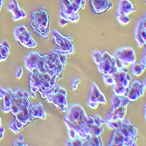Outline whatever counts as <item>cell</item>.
<instances>
[{
    "mask_svg": "<svg viewBox=\"0 0 146 146\" xmlns=\"http://www.w3.org/2000/svg\"><path fill=\"white\" fill-rule=\"evenodd\" d=\"M52 35H53V41L57 45L55 50L66 56H69L75 53V46L69 36H63L57 30L52 31Z\"/></svg>",
    "mask_w": 146,
    "mask_h": 146,
    "instance_id": "7c38bea8",
    "label": "cell"
},
{
    "mask_svg": "<svg viewBox=\"0 0 146 146\" xmlns=\"http://www.w3.org/2000/svg\"><path fill=\"white\" fill-rule=\"evenodd\" d=\"M60 1L61 5L59 19L60 26H64L68 23L77 22L80 18V10L85 8V0H60Z\"/></svg>",
    "mask_w": 146,
    "mask_h": 146,
    "instance_id": "277c9868",
    "label": "cell"
},
{
    "mask_svg": "<svg viewBox=\"0 0 146 146\" xmlns=\"http://www.w3.org/2000/svg\"><path fill=\"white\" fill-rule=\"evenodd\" d=\"M24 127H25V125L22 122H20L19 121H18L16 118H15V120L13 122H10V124H9V128L11 129L12 130V132L15 133V134H18L20 131L24 129Z\"/></svg>",
    "mask_w": 146,
    "mask_h": 146,
    "instance_id": "4316f807",
    "label": "cell"
},
{
    "mask_svg": "<svg viewBox=\"0 0 146 146\" xmlns=\"http://www.w3.org/2000/svg\"><path fill=\"white\" fill-rule=\"evenodd\" d=\"M131 66V73L136 76H140L143 74V72L146 68V48L144 46V49L143 52L142 59L138 62H134Z\"/></svg>",
    "mask_w": 146,
    "mask_h": 146,
    "instance_id": "d4e9b609",
    "label": "cell"
},
{
    "mask_svg": "<svg viewBox=\"0 0 146 146\" xmlns=\"http://www.w3.org/2000/svg\"><path fill=\"white\" fill-rule=\"evenodd\" d=\"M22 75H23V69H22L21 67L18 66L17 67V69H16V72H15V76H16L17 79H20L22 76Z\"/></svg>",
    "mask_w": 146,
    "mask_h": 146,
    "instance_id": "1f68e13d",
    "label": "cell"
},
{
    "mask_svg": "<svg viewBox=\"0 0 146 146\" xmlns=\"http://www.w3.org/2000/svg\"><path fill=\"white\" fill-rule=\"evenodd\" d=\"M107 100L102 94V92L99 89L98 86L95 82L91 84L87 100V104L91 109H96L99 104H106Z\"/></svg>",
    "mask_w": 146,
    "mask_h": 146,
    "instance_id": "e0dca14e",
    "label": "cell"
},
{
    "mask_svg": "<svg viewBox=\"0 0 146 146\" xmlns=\"http://www.w3.org/2000/svg\"><path fill=\"white\" fill-rule=\"evenodd\" d=\"M130 100L126 96H118L115 95L111 97V110L107 114L105 122H116L122 120L127 112V106L130 104Z\"/></svg>",
    "mask_w": 146,
    "mask_h": 146,
    "instance_id": "9c48e42d",
    "label": "cell"
},
{
    "mask_svg": "<svg viewBox=\"0 0 146 146\" xmlns=\"http://www.w3.org/2000/svg\"><path fill=\"white\" fill-rule=\"evenodd\" d=\"M102 140L101 137H95V136H88L86 139L83 146H102Z\"/></svg>",
    "mask_w": 146,
    "mask_h": 146,
    "instance_id": "484cf974",
    "label": "cell"
},
{
    "mask_svg": "<svg viewBox=\"0 0 146 146\" xmlns=\"http://www.w3.org/2000/svg\"><path fill=\"white\" fill-rule=\"evenodd\" d=\"M10 54V47L5 46L4 45L0 46V61H4L7 59L8 55Z\"/></svg>",
    "mask_w": 146,
    "mask_h": 146,
    "instance_id": "f1b7e54d",
    "label": "cell"
},
{
    "mask_svg": "<svg viewBox=\"0 0 146 146\" xmlns=\"http://www.w3.org/2000/svg\"><path fill=\"white\" fill-rule=\"evenodd\" d=\"M14 37L15 39L26 48H33L37 46V42L33 39L27 28L23 25L17 26L14 28Z\"/></svg>",
    "mask_w": 146,
    "mask_h": 146,
    "instance_id": "9a60e30c",
    "label": "cell"
},
{
    "mask_svg": "<svg viewBox=\"0 0 146 146\" xmlns=\"http://www.w3.org/2000/svg\"><path fill=\"white\" fill-rule=\"evenodd\" d=\"M136 9L130 0H119L117 10V19L121 25H127L130 22L129 15L135 12Z\"/></svg>",
    "mask_w": 146,
    "mask_h": 146,
    "instance_id": "5bb4252c",
    "label": "cell"
},
{
    "mask_svg": "<svg viewBox=\"0 0 146 146\" xmlns=\"http://www.w3.org/2000/svg\"><path fill=\"white\" fill-rule=\"evenodd\" d=\"M40 96L48 102L53 104L55 108L59 109L60 112H66L67 110V91L65 88L55 84L51 89L41 94Z\"/></svg>",
    "mask_w": 146,
    "mask_h": 146,
    "instance_id": "ba28073f",
    "label": "cell"
},
{
    "mask_svg": "<svg viewBox=\"0 0 146 146\" xmlns=\"http://www.w3.org/2000/svg\"><path fill=\"white\" fill-rule=\"evenodd\" d=\"M90 4L95 14H102L113 7L111 0H90Z\"/></svg>",
    "mask_w": 146,
    "mask_h": 146,
    "instance_id": "44dd1931",
    "label": "cell"
},
{
    "mask_svg": "<svg viewBox=\"0 0 146 146\" xmlns=\"http://www.w3.org/2000/svg\"><path fill=\"white\" fill-rule=\"evenodd\" d=\"M84 131L88 136L101 137L103 132L102 119L99 115L88 116L84 124Z\"/></svg>",
    "mask_w": 146,
    "mask_h": 146,
    "instance_id": "4fadbf2b",
    "label": "cell"
},
{
    "mask_svg": "<svg viewBox=\"0 0 146 146\" xmlns=\"http://www.w3.org/2000/svg\"><path fill=\"white\" fill-rule=\"evenodd\" d=\"M81 83V79L79 77H75L71 81V86H72V89L73 90H76L78 88V85Z\"/></svg>",
    "mask_w": 146,
    "mask_h": 146,
    "instance_id": "4dcf8cb0",
    "label": "cell"
},
{
    "mask_svg": "<svg viewBox=\"0 0 146 146\" xmlns=\"http://www.w3.org/2000/svg\"><path fill=\"white\" fill-rule=\"evenodd\" d=\"M8 11H10L12 13V18L13 20H19L26 17V13L22 8H20L18 5V3L17 0H12L7 5Z\"/></svg>",
    "mask_w": 146,
    "mask_h": 146,
    "instance_id": "cb8c5ba5",
    "label": "cell"
},
{
    "mask_svg": "<svg viewBox=\"0 0 146 146\" xmlns=\"http://www.w3.org/2000/svg\"><path fill=\"white\" fill-rule=\"evenodd\" d=\"M116 60L117 67L119 69L127 68L136 61V54L133 48L124 46L117 49L112 55Z\"/></svg>",
    "mask_w": 146,
    "mask_h": 146,
    "instance_id": "8fae6325",
    "label": "cell"
},
{
    "mask_svg": "<svg viewBox=\"0 0 146 146\" xmlns=\"http://www.w3.org/2000/svg\"><path fill=\"white\" fill-rule=\"evenodd\" d=\"M143 116H144V120H145V105H144V109H143Z\"/></svg>",
    "mask_w": 146,
    "mask_h": 146,
    "instance_id": "e575fe53",
    "label": "cell"
},
{
    "mask_svg": "<svg viewBox=\"0 0 146 146\" xmlns=\"http://www.w3.org/2000/svg\"><path fill=\"white\" fill-rule=\"evenodd\" d=\"M85 141L81 138L75 137V138H69L66 141L65 145L66 146H83Z\"/></svg>",
    "mask_w": 146,
    "mask_h": 146,
    "instance_id": "83f0119b",
    "label": "cell"
},
{
    "mask_svg": "<svg viewBox=\"0 0 146 146\" xmlns=\"http://www.w3.org/2000/svg\"><path fill=\"white\" fill-rule=\"evenodd\" d=\"M37 118L42 120H45L46 118V113L40 101H38L36 104H32V108H31L30 111V122H32Z\"/></svg>",
    "mask_w": 146,
    "mask_h": 146,
    "instance_id": "7402d4cb",
    "label": "cell"
},
{
    "mask_svg": "<svg viewBox=\"0 0 146 146\" xmlns=\"http://www.w3.org/2000/svg\"><path fill=\"white\" fill-rule=\"evenodd\" d=\"M4 135H5V128L3 127V125L0 127V140H1L4 137Z\"/></svg>",
    "mask_w": 146,
    "mask_h": 146,
    "instance_id": "d6a6232c",
    "label": "cell"
},
{
    "mask_svg": "<svg viewBox=\"0 0 146 146\" xmlns=\"http://www.w3.org/2000/svg\"><path fill=\"white\" fill-rule=\"evenodd\" d=\"M12 89L10 88H4L0 87V99L3 100V107L2 110L4 113L10 112L12 103Z\"/></svg>",
    "mask_w": 146,
    "mask_h": 146,
    "instance_id": "603a6c76",
    "label": "cell"
},
{
    "mask_svg": "<svg viewBox=\"0 0 146 146\" xmlns=\"http://www.w3.org/2000/svg\"><path fill=\"white\" fill-rule=\"evenodd\" d=\"M3 2H4V0H0V11H1V8L3 6Z\"/></svg>",
    "mask_w": 146,
    "mask_h": 146,
    "instance_id": "836d02e7",
    "label": "cell"
},
{
    "mask_svg": "<svg viewBox=\"0 0 146 146\" xmlns=\"http://www.w3.org/2000/svg\"><path fill=\"white\" fill-rule=\"evenodd\" d=\"M0 46H1V43H0Z\"/></svg>",
    "mask_w": 146,
    "mask_h": 146,
    "instance_id": "d590c367",
    "label": "cell"
},
{
    "mask_svg": "<svg viewBox=\"0 0 146 146\" xmlns=\"http://www.w3.org/2000/svg\"><path fill=\"white\" fill-rule=\"evenodd\" d=\"M137 129L126 117L117 129H114L109 137V146H136L137 145Z\"/></svg>",
    "mask_w": 146,
    "mask_h": 146,
    "instance_id": "3957f363",
    "label": "cell"
},
{
    "mask_svg": "<svg viewBox=\"0 0 146 146\" xmlns=\"http://www.w3.org/2000/svg\"><path fill=\"white\" fill-rule=\"evenodd\" d=\"M92 57L101 76H111L118 70L114 57L107 51L95 50L92 53Z\"/></svg>",
    "mask_w": 146,
    "mask_h": 146,
    "instance_id": "52a82bcc",
    "label": "cell"
},
{
    "mask_svg": "<svg viewBox=\"0 0 146 146\" xmlns=\"http://www.w3.org/2000/svg\"><path fill=\"white\" fill-rule=\"evenodd\" d=\"M113 83L110 85L115 95L126 96L128 87L130 83L131 77L129 75L127 68H122L117 70L112 75Z\"/></svg>",
    "mask_w": 146,
    "mask_h": 146,
    "instance_id": "30bf717a",
    "label": "cell"
},
{
    "mask_svg": "<svg viewBox=\"0 0 146 146\" xmlns=\"http://www.w3.org/2000/svg\"><path fill=\"white\" fill-rule=\"evenodd\" d=\"M30 25L37 35L44 39H48L50 32V18L47 10L45 7H40L39 10L31 12Z\"/></svg>",
    "mask_w": 146,
    "mask_h": 146,
    "instance_id": "8992f818",
    "label": "cell"
},
{
    "mask_svg": "<svg viewBox=\"0 0 146 146\" xmlns=\"http://www.w3.org/2000/svg\"><path fill=\"white\" fill-rule=\"evenodd\" d=\"M59 80L57 76L50 75L46 73H41L37 70L30 72L29 77V85L31 89V96L33 98L36 96V93L43 94L49 89H51Z\"/></svg>",
    "mask_w": 146,
    "mask_h": 146,
    "instance_id": "5b68a950",
    "label": "cell"
},
{
    "mask_svg": "<svg viewBox=\"0 0 146 146\" xmlns=\"http://www.w3.org/2000/svg\"><path fill=\"white\" fill-rule=\"evenodd\" d=\"M64 122L67 126L69 138L79 137L86 141L88 135L84 131V124L87 119V114L80 104H72L66 111Z\"/></svg>",
    "mask_w": 146,
    "mask_h": 146,
    "instance_id": "7a4b0ae2",
    "label": "cell"
},
{
    "mask_svg": "<svg viewBox=\"0 0 146 146\" xmlns=\"http://www.w3.org/2000/svg\"><path fill=\"white\" fill-rule=\"evenodd\" d=\"M67 60V56L61 54L57 50H50L46 54L32 52L25 57V66L29 72L37 70L60 79Z\"/></svg>",
    "mask_w": 146,
    "mask_h": 146,
    "instance_id": "6da1fadb",
    "label": "cell"
},
{
    "mask_svg": "<svg viewBox=\"0 0 146 146\" xmlns=\"http://www.w3.org/2000/svg\"><path fill=\"white\" fill-rule=\"evenodd\" d=\"M146 15L144 14L137 23L136 24L134 30V37L138 47L144 46L146 45Z\"/></svg>",
    "mask_w": 146,
    "mask_h": 146,
    "instance_id": "d6986e66",
    "label": "cell"
},
{
    "mask_svg": "<svg viewBox=\"0 0 146 146\" xmlns=\"http://www.w3.org/2000/svg\"><path fill=\"white\" fill-rule=\"evenodd\" d=\"M26 93H27L26 90L20 89V88H17L15 91H12V103H11L10 112L12 113L13 117H15L17 113L18 112L19 108L21 106Z\"/></svg>",
    "mask_w": 146,
    "mask_h": 146,
    "instance_id": "ffe728a7",
    "label": "cell"
},
{
    "mask_svg": "<svg viewBox=\"0 0 146 146\" xmlns=\"http://www.w3.org/2000/svg\"><path fill=\"white\" fill-rule=\"evenodd\" d=\"M12 145H13V146H27L28 144L23 142V136H22L21 134H20V135L18 136V138L16 139V140L12 143Z\"/></svg>",
    "mask_w": 146,
    "mask_h": 146,
    "instance_id": "f546056e",
    "label": "cell"
},
{
    "mask_svg": "<svg viewBox=\"0 0 146 146\" xmlns=\"http://www.w3.org/2000/svg\"><path fill=\"white\" fill-rule=\"evenodd\" d=\"M144 1H145V0H144Z\"/></svg>",
    "mask_w": 146,
    "mask_h": 146,
    "instance_id": "8d00e7d4",
    "label": "cell"
},
{
    "mask_svg": "<svg viewBox=\"0 0 146 146\" xmlns=\"http://www.w3.org/2000/svg\"><path fill=\"white\" fill-rule=\"evenodd\" d=\"M145 88H146L145 79L142 81H139L137 80L130 81L126 93V97L130 100V102L137 101L141 97H143V93L145 91Z\"/></svg>",
    "mask_w": 146,
    "mask_h": 146,
    "instance_id": "2e32d148",
    "label": "cell"
},
{
    "mask_svg": "<svg viewBox=\"0 0 146 146\" xmlns=\"http://www.w3.org/2000/svg\"><path fill=\"white\" fill-rule=\"evenodd\" d=\"M31 108H32V102L29 100V94L28 92L26 94V96L24 97L23 102L21 104V106L19 108L18 112L17 113V115L15 116V118L19 121L20 122H22L25 126L30 122V111H31Z\"/></svg>",
    "mask_w": 146,
    "mask_h": 146,
    "instance_id": "ac0fdd59",
    "label": "cell"
}]
</instances>
